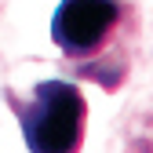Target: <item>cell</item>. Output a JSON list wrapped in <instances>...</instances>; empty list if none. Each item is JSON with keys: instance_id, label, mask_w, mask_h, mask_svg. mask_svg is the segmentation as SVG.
Instances as JSON below:
<instances>
[{"instance_id": "6da1fadb", "label": "cell", "mask_w": 153, "mask_h": 153, "mask_svg": "<svg viewBox=\"0 0 153 153\" xmlns=\"http://www.w3.org/2000/svg\"><path fill=\"white\" fill-rule=\"evenodd\" d=\"M15 102L18 124H22V139L29 153H80L84 142V120L88 106L84 95L69 80H44L36 84L26 102Z\"/></svg>"}, {"instance_id": "7a4b0ae2", "label": "cell", "mask_w": 153, "mask_h": 153, "mask_svg": "<svg viewBox=\"0 0 153 153\" xmlns=\"http://www.w3.org/2000/svg\"><path fill=\"white\" fill-rule=\"evenodd\" d=\"M120 18V0H62L51 18V40L66 59H91L109 44Z\"/></svg>"}]
</instances>
